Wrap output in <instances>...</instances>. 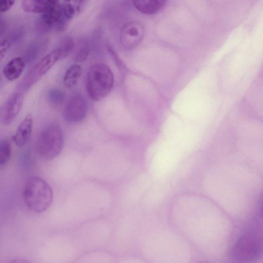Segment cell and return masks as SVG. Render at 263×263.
<instances>
[{
    "mask_svg": "<svg viewBox=\"0 0 263 263\" xmlns=\"http://www.w3.org/2000/svg\"><path fill=\"white\" fill-rule=\"evenodd\" d=\"M82 72L81 67L77 64L71 65L67 69L63 77L64 86L68 89L74 87L78 83Z\"/></svg>",
    "mask_w": 263,
    "mask_h": 263,
    "instance_id": "13",
    "label": "cell"
},
{
    "mask_svg": "<svg viewBox=\"0 0 263 263\" xmlns=\"http://www.w3.org/2000/svg\"><path fill=\"white\" fill-rule=\"evenodd\" d=\"M50 2L51 0H23L21 4L23 9L26 12L43 13Z\"/></svg>",
    "mask_w": 263,
    "mask_h": 263,
    "instance_id": "14",
    "label": "cell"
},
{
    "mask_svg": "<svg viewBox=\"0 0 263 263\" xmlns=\"http://www.w3.org/2000/svg\"><path fill=\"white\" fill-rule=\"evenodd\" d=\"M61 52L57 48L43 57L28 71L20 82L18 88L25 90L40 79L60 59Z\"/></svg>",
    "mask_w": 263,
    "mask_h": 263,
    "instance_id": "4",
    "label": "cell"
},
{
    "mask_svg": "<svg viewBox=\"0 0 263 263\" xmlns=\"http://www.w3.org/2000/svg\"><path fill=\"white\" fill-rule=\"evenodd\" d=\"M9 263H30L29 261L24 259H15Z\"/></svg>",
    "mask_w": 263,
    "mask_h": 263,
    "instance_id": "21",
    "label": "cell"
},
{
    "mask_svg": "<svg viewBox=\"0 0 263 263\" xmlns=\"http://www.w3.org/2000/svg\"><path fill=\"white\" fill-rule=\"evenodd\" d=\"M74 47L75 42L72 37L66 36L63 37L58 47L61 52L60 59L67 58L72 52Z\"/></svg>",
    "mask_w": 263,
    "mask_h": 263,
    "instance_id": "15",
    "label": "cell"
},
{
    "mask_svg": "<svg viewBox=\"0 0 263 263\" xmlns=\"http://www.w3.org/2000/svg\"><path fill=\"white\" fill-rule=\"evenodd\" d=\"M87 110V104L85 98L81 94L74 93L65 105L63 118L68 123H78L84 119Z\"/></svg>",
    "mask_w": 263,
    "mask_h": 263,
    "instance_id": "6",
    "label": "cell"
},
{
    "mask_svg": "<svg viewBox=\"0 0 263 263\" xmlns=\"http://www.w3.org/2000/svg\"><path fill=\"white\" fill-rule=\"evenodd\" d=\"M89 52V46L88 42L86 40L81 41L76 49L74 55V61L78 62L85 61L88 56Z\"/></svg>",
    "mask_w": 263,
    "mask_h": 263,
    "instance_id": "16",
    "label": "cell"
},
{
    "mask_svg": "<svg viewBox=\"0 0 263 263\" xmlns=\"http://www.w3.org/2000/svg\"><path fill=\"white\" fill-rule=\"evenodd\" d=\"M83 1H65L62 3V19L59 29H64L68 21L81 12L83 7Z\"/></svg>",
    "mask_w": 263,
    "mask_h": 263,
    "instance_id": "10",
    "label": "cell"
},
{
    "mask_svg": "<svg viewBox=\"0 0 263 263\" xmlns=\"http://www.w3.org/2000/svg\"><path fill=\"white\" fill-rule=\"evenodd\" d=\"M195 263H213V262H211L208 261L200 260V261H198Z\"/></svg>",
    "mask_w": 263,
    "mask_h": 263,
    "instance_id": "22",
    "label": "cell"
},
{
    "mask_svg": "<svg viewBox=\"0 0 263 263\" xmlns=\"http://www.w3.org/2000/svg\"><path fill=\"white\" fill-rule=\"evenodd\" d=\"M33 120L30 114H28L17 127L12 140L15 145L22 147L29 141L32 132Z\"/></svg>",
    "mask_w": 263,
    "mask_h": 263,
    "instance_id": "9",
    "label": "cell"
},
{
    "mask_svg": "<svg viewBox=\"0 0 263 263\" xmlns=\"http://www.w3.org/2000/svg\"><path fill=\"white\" fill-rule=\"evenodd\" d=\"M114 74L109 67L103 63H97L89 69L85 86L90 98L99 101L110 92L114 85Z\"/></svg>",
    "mask_w": 263,
    "mask_h": 263,
    "instance_id": "2",
    "label": "cell"
},
{
    "mask_svg": "<svg viewBox=\"0 0 263 263\" xmlns=\"http://www.w3.org/2000/svg\"><path fill=\"white\" fill-rule=\"evenodd\" d=\"M11 155V144L7 140H2L0 142V165L6 164Z\"/></svg>",
    "mask_w": 263,
    "mask_h": 263,
    "instance_id": "17",
    "label": "cell"
},
{
    "mask_svg": "<svg viewBox=\"0 0 263 263\" xmlns=\"http://www.w3.org/2000/svg\"><path fill=\"white\" fill-rule=\"evenodd\" d=\"M49 99L52 103L60 104L64 100V95L60 90L53 89L49 93Z\"/></svg>",
    "mask_w": 263,
    "mask_h": 263,
    "instance_id": "18",
    "label": "cell"
},
{
    "mask_svg": "<svg viewBox=\"0 0 263 263\" xmlns=\"http://www.w3.org/2000/svg\"><path fill=\"white\" fill-rule=\"evenodd\" d=\"M62 19V3L51 0L45 12L42 13L41 22L46 28L58 27Z\"/></svg>",
    "mask_w": 263,
    "mask_h": 263,
    "instance_id": "8",
    "label": "cell"
},
{
    "mask_svg": "<svg viewBox=\"0 0 263 263\" xmlns=\"http://www.w3.org/2000/svg\"><path fill=\"white\" fill-rule=\"evenodd\" d=\"M23 198L31 211L41 213L48 209L52 202L53 192L50 185L37 176H31L26 182Z\"/></svg>",
    "mask_w": 263,
    "mask_h": 263,
    "instance_id": "1",
    "label": "cell"
},
{
    "mask_svg": "<svg viewBox=\"0 0 263 263\" xmlns=\"http://www.w3.org/2000/svg\"><path fill=\"white\" fill-rule=\"evenodd\" d=\"M14 2V1H0V12L3 13L8 10L13 6Z\"/></svg>",
    "mask_w": 263,
    "mask_h": 263,
    "instance_id": "19",
    "label": "cell"
},
{
    "mask_svg": "<svg viewBox=\"0 0 263 263\" xmlns=\"http://www.w3.org/2000/svg\"><path fill=\"white\" fill-rule=\"evenodd\" d=\"M136 8L142 13L152 14L161 10L165 5L163 0H136L133 1Z\"/></svg>",
    "mask_w": 263,
    "mask_h": 263,
    "instance_id": "12",
    "label": "cell"
},
{
    "mask_svg": "<svg viewBox=\"0 0 263 263\" xmlns=\"http://www.w3.org/2000/svg\"><path fill=\"white\" fill-rule=\"evenodd\" d=\"M7 41L6 40H2L1 42V48H0V53H1V58H2L4 56V54L6 52L7 48L8 47Z\"/></svg>",
    "mask_w": 263,
    "mask_h": 263,
    "instance_id": "20",
    "label": "cell"
},
{
    "mask_svg": "<svg viewBox=\"0 0 263 263\" xmlns=\"http://www.w3.org/2000/svg\"><path fill=\"white\" fill-rule=\"evenodd\" d=\"M24 95L22 91L13 93L4 103L0 110V121L5 125L10 124L22 108Z\"/></svg>",
    "mask_w": 263,
    "mask_h": 263,
    "instance_id": "7",
    "label": "cell"
},
{
    "mask_svg": "<svg viewBox=\"0 0 263 263\" xmlns=\"http://www.w3.org/2000/svg\"><path fill=\"white\" fill-rule=\"evenodd\" d=\"M25 63L23 58L17 57L10 60L3 69L5 78L13 81L20 77L25 68Z\"/></svg>",
    "mask_w": 263,
    "mask_h": 263,
    "instance_id": "11",
    "label": "cell"
},
{
    "mask_svg": "<svg viewBox=\"0 0 263 263\" xmlns=\"http://www.w3.org/2000/svg\"><path fill=\"white\" fill-rule=\"evenodd\" d=\"M144 35V28L139 22L132 21L125 23L120 32V41L126 50L136 47L141 41Z\"/></svg>",
    "mask_w": 263,
    "mask_h": 263,
    "instance_id": "5",
    "label": "cell"
},
{
    "mask_svg": "<svg viewBox=\"0 0 263 263\" xmlns=\"http://www.w3.org/2000/svg\"><path fill=\"white\" fill-rule=\"evenodd\" d=\"M62 130L57 124L46 126L39 134L36 141L35 148L38 155L46 160H51L58 156L64 146Z\"/></svg>",
    "mask_w": 263,
    "mask_h": 263,
    "instance_id": "3",
    "label": "cell"
}]
</instances>
